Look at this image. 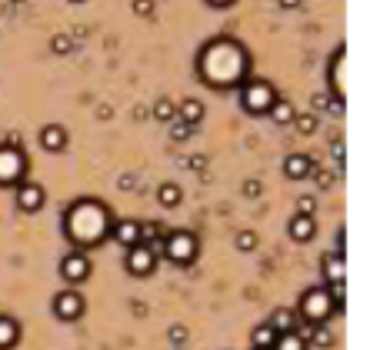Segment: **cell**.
<instances>
[{
	"label": "cell",
	"instance_id": "4",
	"mask_svg": "<svg viewBox=\"0 0 380 350\" xmlns=\"http://www.w3.org/2000/svg\"><path fill=\"white\" fill-rule=\"evenodd\" d=\"M274 100H277V90L267 84V80H257V77H247L244 84H240V107L251 114V117H264L270 107H274Z\"/></svg>",
	"mask_w": 380,
	"mask_h": 350
},
{
	"label": "cell",
	"instance_id": "21",
	"mask_svg": "<svg viewBox=\"0 0 380 350\" xmlns=\"http://www.w3.org/2000/svg\"><path fill=\"white\" fill-rule=\"evenodd\" d=\"M310 344H307L304 337L297 334V330H290V334H277V340H274V347L270 350H307Z\"/></svg>",
	"mask_w": 380,
	"mask_h": 350
},
{
	"label": "cell",
	"instance_id": "26",
	"mask_svg": "<svg viewBox=\"0 0 380 350\" xmlns=\"http://www.w3.org/2000/svg\"><path fill=\"white\" fill-rule=\"evenodd\" d=\"M294 124H297V130H301V134H307V137H310V134L317 130V117H314V114H304V117H294Z\"/></svg>",
	"mask_w": 380,
	"mask_h": 350
},
{
	"label": "cell",
	"instance_id": "5",
	"mask_svg": "<svg viewBox=\"0 0 380 350\" xmlns=\"http://www.w3.org/2000/svg\"><path fill=\"white\" fill-rule=\"evenodd\" d=\"M337 310H340V307L333 303L327 287H310V290H304V297H301L297 317H304V321H310V324H327Z\"/></svg>",
	"mask_w": 380,
	"mask_h": 350
},
{
	"label": "cell",
	"instance_id": "37",
	"mask_svg": "<svg viewBox=\"0 0 380 350\" xmlns=\"http://www.w3.org/2000/svg\"><path fill=\"white\" fill-rule=\"evenodd\" d=\"M74 3H80V0H74Z\"/></svg>",
	"mask_w": 380,
	"mask_h": 350
},
{
	"label": "cell",
	"instance_id": "35",
	"mask_svg": "<svg viewBox=\"0 0 380 350\" xmlns=\"http://www.w3.org/2000/svg\"><path fill=\"white\" fill-rule=\"evenodd\" d=\"M280 7H287V10H294V7H301V0H280Z\"/></svg>",
	"mask_w": 380,
	"mask_h": 350
},
{
	"label": "cell",
	"instance_id": "1",
	"mask_svg": "<svg viewBox=\"0 0 380 350\" xmlns=\"http://www.w3.org/2000/svg\"><path fill=\"white\" fill-rule=\"evenodd\" d=\"M197 74H201V80L207 87H214V90L237 87V84H244L247 74H251V53L240 47L237 40H230V37L210 40V44L201 50V57H197Z\"/></svg>",
	"mask_w": 380,
	"mask_h": 350
},
{
	"label": "cell",
	"instance_id": "13",
	"mask_svg": "<svg viewBox=\"0 0 380 350\" xmlns=\"http://www.w3.org/2000/svg\"><path fill=\"white\" fill-rule=\"evenodd\" d=\"M283 174H287V180H307L314 174V160L307 153H290L283 160Z\"/></svg>",
	"mask_w": 380,
	"mask_h": 350
},
{
	"label": "cell",
	"instance_id": "30",
	"mask_svg": "<svg viewBox=\"0 0 380 350\" xmlns=\"http://www.w3.org/2000/svg\"><path fill=\"white\" fill-rule=\"evenodd\" d=\"M314 207H317L314 197H301V200H297V214H304V217H314Z\"/></svg>",
	"mask_w": 380,
	"mask_h": 350
},
{
	"label": "cell",
	"instance_id": "20",
	"mask_svg": "<svg viewBox=\"0 0 380 350\" xmlns=\"http://www.w3.org/2000/svg\"><path fill=\"white\" fill-rule=\"evenodd\" d=\"M274 340H277V330H274L270 324L253 327V334H251V344H253V350H270V347H274Z\"/></svg>",
	"mask_w": 380,
	"mask_h": 350
},
{
	"label": "cell",
	"instance_id": "32",
	"mask_svg": "<svg viewBox=\"0 0 380 350\" xmlns=\"http://www.w3.org/2000/svg\"><path fill=\"white\" fill-rule=\"evenodd\" d=\"M170 340H174V344H183V340H187V330H183V327H174V330H170Z\"/></svg>",
	"mask_w": 380,
	"mask_h": 350
},
{
	"label": "cell",
	"instance_id": "22",
	"mask_svg": "<svg viewBox=\"0 0 380 350\" xmlns=\"http://www.w3.org/2000/svg\"><path fill=\"white\" fill-rule=\"evenodd\" d=\"M301 337H304L307 344H314V347H330V344H333V334H330L324 324H314L307 334H301Z\"/></svg>",
	"mask_w": 380,
	"mask_h": 350
},
{
	"label": "cell",
	"instance_id": "17",
	"mask_svg": "<svg viewBox=\"0 0 380 350\" xmlns=\"http://www.w3.org/2000/svg\"><path fill=\"white\" fill-rule=\"evenodd\" d=\"M267 114H270V121H274V124H277V127L294 124V117H297V110H294V103H290V100H280V97L274 100V107H270Z\"/></svg>",
	"mask_w": 380,
	"mask_h": 350
},
{
	"label": "cell",
	"instance_id": "2",
	"mask_svg": "<svg viewBox=\"0 0 380 350\" xmlns=\"http://www.w3.org/2000/svg\"><path fill=\"white\" fill-rule=\"evenodd\" d=\"M110 210L103 200H94V197H80L67 207L64 214V234L67 240L74 244L77 250H90L103 244L110 237Z\"/></svg>",
	"mask_w": 380,
	"mask_h": 350
},
{
	"label": "cell",
	"instance_id": "15",
	"mask_svg": "<svg viewBox=\"0 0 380 350\" xmlns=\"http://www.w3.org/2000/svg\"><path fill=\"white\" fill-rule=\"evenodd\" d=\"M324 277H327V284H344V277H347V264H344V253H340V250L324 257Z\"/></svg>",
	"mask_w": 380,
	"mask_h": 350
},
{
	"label": "cell",
	"instance_id": "18",
	"mask_svg": "<svg viewBox=\"0 0 380 350\" xmlns=\"http://www.w3.org/2000/svg\"><path fill=\"white\" fill-rule=\"evenodd\" d=\"M267 324L274 327L277 334H290V330H297V310H287V307H280V310H274V317H270Z\"/></svg>",
	"mask_w": 380,
	"mask_h": 350
},
{
	"label": "cell",
	"instance_id": "25",
	"mask_svg": "<svg viewBox=\"0 0 380 350\" xmlns=\"http://www.w3.org/2000/svg\"><path fill=\"white\" fill-rule=\"evenodd\" d=\"M167 130H170V140H177V144H183V140H190V137H194V130H197V127L183 124V121H174V124L167 127Z\"/></svg>",
	"mask_w": 380,
	"mask_h": 350
},
{
	"label": "cell",
	"instance_id": "16",
	"mask_svg": "<svg viewBox=\"0 0 380 350\" xmlns=\"http://www.w3.org/2000/svg\"><path fill=\"white\" fill-rule=\"evenodd\" d=\"M17 340H21V324H17L14 317L0 314V350L17 347Z\"/></svg>",
	"mask_w": 380,
	"mask_h": 350
},
{
	"label": "cell",
	"instance_id": "10",
	"mask_svg": "<svg viewBox=\"0 0 380 350\" xmlns=\"http://www.w3.org/2000/svg\"><path fill=\"white\" fill-rule=\"evenodd\" d=\"M17 207L24 210V214H37L44 203H47V190L37 184V180H21L17 184Z\"/></svg>",
	"mask_w": 380,
	"mask_h": 350
},
{
	"label": "cell",
	"instance_id": "33",
	"mask_svg": "<svg viewBox=\"0 0 380 350\" xmlns=\"http://www.w3.org/2000/svg\"><path fill=\"white\" fill-rule=\"evenodd\" d=\"M333 157H337V160H340V164H344V140H340V137H337V140H333Z\"/></svg>",
	"mask_w": 380,
	"mask_h": 350
},
{
	"label": "cell",
	"instance_id": "24",
	"mask_svg": "<svg viewBox=\"0 0 380 350\" xmlns=\"http://www.w3.org/2000/svg\"><path fill=\"white\" fill-rule=\"evenodd\" d=\"M157 200H160L164 207H177L180 203V187L177 184H164V187L157 190Z\"/></svg>",
	"mask_w": 380,
	"mask_h": 350
},
{
	"label": "cell",
	"instance_id": "28",
	"mask_svg": "<svg viewBox=\"0 0 380 350\" xmlns=\"http://www.w3.org/2000/svg\"><path fill=\"white\" fill-rule=\"evenodd\" d=\"M51 47H53V53H71L74 44H71V37H67V34H57V37L51 40Z\"/></svg>",
	"mask_w": 380,
	"mask_h": 350
},
{
	"label": "cell",
	"instance_id": "3",
	"mask_svg": "<svg viewBox=\"0 0 380 350\" xmlns=\"http://www.w3.org/2000/svg\"><path fill=\"white\" fill-rule=\"evenodd\" d=\"M160 250H164V257H167L170 264L187 267V264H194V260H197V253H201V240H197V234H190V230H174V234H164Z\"/></svg>",
	"mask_w": 380,
	"mask_h": 350
},
{
	"label": "cell",
	"instance_id": "6",
	"mask_svg": "<svg viewBox=\"0 0 380 350\" xmlns=\"http://www.w3.org/2000/svg\"><path fill=\"white\" fill-rule=\"evenodd\" d=\"M27 177V157L17 144H0V187H17Z\"/></svg>",
	"mask_w": 380,
	"mask_h": 350
},
{
	"label": "cell",
	"instance_id": "12",
	"mask_svg": "<svg viewBox=\"0 0 380 350\" xmlns=\"http://www.w3.org/2000/svg\"><path fill=\"white\" fill-rule=\"evenodd\" d=\"M40 147L47 150V153H60V150L67 147V127H60V124L40 127Z\"/></svg>",
	"mask_w": 380,
	"mask_h": 350
},
{
	"label": "cell",
	"instance_id": "34",
	"mask_svg": "<svg viewBox=\"0 0 380 350\" xmlns=\"http://www.w3.org/2000/svg\"><path fill=\"white\" fill-rule=\"evenodd\" d=\"M327 100H330V97H324V94H317V97H314V107H317V110H324V107H327Z\"/></svg>",
	"mask_w": 380,
	"mask_h": 350
},
{
	"label": "cell",
	"instance_id": "19",
	"mask_svg": "<svg viewBox=\"0 0 380 350\" xmlns=\"http://www.w3.org/2000/svg\"><path fill=\"white\" fill-rule=\"evenodd\" d=\"M177 121L197 127L203 121V103H201V100H183V103H180V110H177Z\"/></svg>",
	"mask_w": 380,
	"mask_h": 350
},
{
	"label": "cell",
	"instance_id": "11",
	"mask_svg": "<svg viewBox=\"0 0 380 350\" xmlns=\"http://www.w3.org/2000/svg\"><path fill=\"white\" fill-rule=\"evenodd\" d=\"M110 237L124 250L140 244V221H117V224H110Z\"/></svg>",
	"mask_w": 380,
	"mask_h": 350
},
{
	"label": "cell",
	"instance_id": "27",
	"mask_svg": "<svg viewBox=\"0 0 380 350\" xmlns=\"http://www.w3.org/2000/svg\"><path fill=\"white\" fill-rule=\"evenodd\" d=\"M257 247V234L253 230H240L237 234V250H253Z\"/></svg>",
	"mask_w": 380,
	"mask_h": 350
},
{
	"label": "cell",
	"instance_id": "29",
	"mask_svg": "<svg viewBox=\"0 0 380 350\" xmlns=\"http://www.w3.org/2000/svg\"><path fill=\"white\" fill-rule=\"evenodd\" d=\"M134 14H137V17H151L153 0H134Z\"/></svg>",
	"mask_w": 380,
	"mask_h": 350
},
{
	"label": "cell",
	"instance_id": "23",
	"mask_svg": "<svg viewBox=\"0 0 380 350\" xmlns=\"http://www.w3.org/2000/svg\"><path fill=\"white\" fill-rule=\"evenodd\" d=\"M153 117H157L160 124H174V121H177V107H174L167 97L157 100V103H153Z\"/></svg>",
	"mask_w": 380,
	"mask_h": 350
},
{
	"label": "cell",
	"instance_id": "31",
	"mask_svg": "<svg viewBox=\"0 0 380 350\" xmlns=\"http://www.w3.org/2000/svg\"><path fill=\"white\" fill-rule=\"evenodd\" d=\"M333 184V174H327V171H317V187H330Z\"/></svg>",
	"mask_w": 380,
	"mask_h": 350
},
{
	"label": "cell",
	"instance_id": "36",
	"mask_svg": "<svg viewBox=\"0 0 380 350\" xmlns=\"http://www.w3.org/2000/svg\"><path fill=\"white\" fill-rule=\"evenodd\" d=\"M207 3H210V7H230L233 0H207Z\"/></svg>",
	"mask_w": 380,
	"mask_h": 350
},
{
	"label": "cell",
	"instance_id": "14",
	"mask_svg": "<svg viewBox=\"0 0 380 350\" xmlns=\"http://www.w3.org/2000/svg\"><path fill=\"white\" fill-rule=\"evenodd\" d=\"M287 234H290V240H297V244H307V240H314V234H317V224H314V217L294 214V217H290V224H287Z\"/></svg>",
	"mask_w": 380,
	"mask_h": 350
},
{
	"label": "cell",
	"instance_id": "7",
	"mask_svg": "<svg viewBox=\"0 0 380 350\" xmlns=\"http://www.w3.org/2000/svg\"><path fill=\"white\" fill-rule=\"evenodd\" d=\"M84 310H87V300H84V294H80L77 287H67V290H60V294L53 297V317H57V321L74 324V321L84 317Z\"/></svg>",
	"mask_w": 380,
	"mask_h": 350
},
{
	"label": "cell",
	"instance_id": "9",
	"mask_svg": "<svg viewBox=\"0 0 380 350\" xmlns=\"http://www.w3.org/2000/svg\"><path fill=\"white\" fill-rule=\"evenodd\" d=\"M90 271H94V264H90V257H87L84 250H71V253L60 257V277H64L71 287L84 284V280L90 277Z\"/></svg>",
	"mask_w": 380,
	"mask_h": 350
},
{
	"label": "cell",
	"instance_id": "8",
	"mask_svg": "<svg viewBox=\"0 0 380 350\" xmlns=\"http://www.w3.org/2000/svg\"><path fill=\"white\" fill-rule=\"evenodd\" d=\"M124 267H127V274H134V277H151L157 271V247H151V244L127 247Z\"/></svg>",
	"mask_w": 380,
	"mask_h": 350
}]
</instances>
